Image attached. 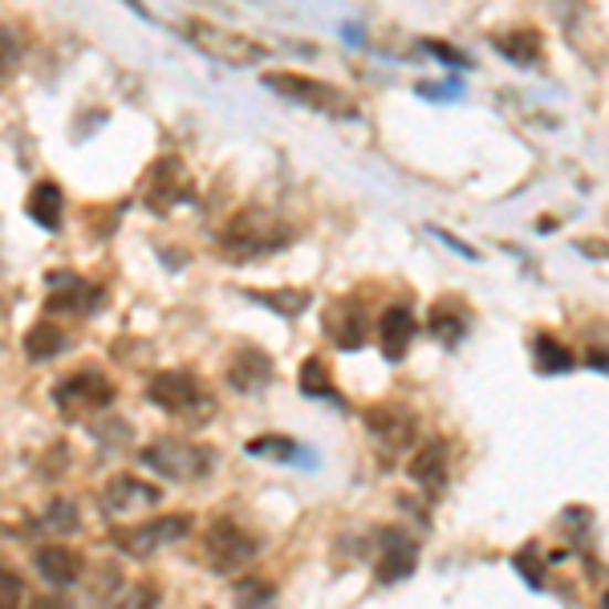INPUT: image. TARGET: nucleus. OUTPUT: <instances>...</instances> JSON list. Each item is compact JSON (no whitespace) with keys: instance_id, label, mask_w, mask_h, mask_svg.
<instances>
[{"instance_id":"nucleus-21","label":"nucleus","mask_w":609,"mask_h":609,"mask_svg":"<svg viewBox=\"0 0 609 609\" xmlns=\"http://www.w3.org/2000/svg\"><path fill=\"white\" fill-rule=\"evenodd\" d=\"M65 346H70V329H65L62 322H53V317L38 322L25 334V358L29 361H50V358H57Z\"/></svg>"},{"instance_id":"nucleus-5","label":"nucleus","mask_w":609,"mask_h":609,"mask_svg":"<svg viewBox=\"0 0 609 609\" xmlns=\"http://www.w3.org/2000/svg\"><path fill=\"white\" fill-rule=\"evenodd\" d=\"M261 553V540L252 533H244L232 516H220V521L208 524V533H203V560L212 565L216 573H240L249 565L252 557Z\"/></svg>"},{"instance_id":"nucleus-30","label":"nucleus","mask_w":609,"mask_h":609,"mask_svg":"<svg viewBox=\"0 0 609 609\" xmlns=\"http://www.w3.org/2000/svg\"><path fill=\"white\" fill-rule=\"evenodd\" d=\"M41 524L53 528V533H74L77 528V508L74 504H65V500H57V504H50V512L41 516Z\"/></svg>"},{"instance_id":"nucleus-15","label":"nucleus","mask_w":609,"mask_h":609,"mask_svg":"<svg viewBox=\"0 0 609 609\" xmlns=\"http://www.w3.org/2000/svg\"><path fill=\"white\" fill-rule=\"evenodd\" d=\"M273 358L264 354L261 346H240L232 358H228V386L240 390V395H256L264 386L273 382Z\"/></svg>"},{"instance_id":"nucleus-28","label":"nucleus","mask_w":609,"mask_h":609,"mask_svg":"<svg viewBox=\"0 0 609 609\" xmlns=\"http://www.w3.org/2000/svg\"><path fill=\"white\" fill-rule=\"evenodd\" d=\"M276 597V585L269 577H256V573H244L237 577V601L240 606H269Z\"/></svg>"},{"instance_id":"nucleus-14","label":"nucleus","mask_w":609,"mask_h":609,"mask_svg":"<svg viewBox=\"0 0 609 609\" xmlns=\"http://www.w3.org/2000/svg\"><path fill=\"white\" fill-rule=\"evenodd\" d=\"M407 475H411L414 484L423 487L427 496H439V492L448 487V475H451L448 439H427L423 448L411 455V463H407Z\"/></svg>"},{"instance_id":"nucleus-6","label":"nucleus","mask_w":609,"mask_h":609,"mask_svg":"<svg viewBox=\"0 0 609 609\" xmlns=\"http://www.w3.org/2000/svg\"><path fill=\"white\" fill-rule=\"evenodd\" d=\"M147 398L167 414H187V411H199V419L208 423L216 414V398L203 395L199 382L191 374L183 370H167V374H155L147 382Z\"/></svg>"},{"instance_id":"nucleus-11","label":"nucleus","mask_w":609,"mask_h":609,"mask_svg":"<svg viewBox=\"0 0 609 609\" xmlns=\"http://www.w3.org/2000/svg\"><path fill=\"white\" fill-rule=\"evenodd\" d=\"M45 288H50L45 313H53V317H94L106 301V288L90 285L86 276L77 273H50Z\"/></svg>"},{"instance_id":"nucleus-22","label":"nucleus","mask_w":609,"mask_h":609,"mask_svg":"<svg viewBox=\"0 0 609 609\" xmlns=\"http://www.w3.org/2000/svg\"><path fill=\"white\" fill-rule=\"evenodd\" d=\"M492 45H496L512 65H536L540 62V33L536 29H508V33H492Z\"/></svg>"},{"instance_id":"nucleus-1","label":"nucleus","mask_w":609,"mask_h":609,"mask_svg":"<svg viewBox=\"0 0 609 609\" xmlns=\"http://www.w3.org/2000/svg\"><path fill=\"white\" fill-rule=\"evenodd\" d=\"M293 224L285 216L264 212V208H244L240 216H232V224L224 228L220 237V249H224L228 261L249 264V261H264V256H276L293 244Z\"/></svg>"},{"instance_id":"nucleus-35","label":"nucleus","mask_w":609,"mask_h":609,"mask_svg":"<svg viewBox=\"0 0 609 609\" xmlns=\"http://www.w3.org/2000/svg\"><path fill=\"white\" fill-rule=\"evenodd\" d=\"M589 366L601 374V370H606V354H601V349H594V354H589Z\"/></svg>"},{"instance_id":"nucleus-17","label":"nucleus","mask_w":609,"mask_h":609,"mask_svg":"<svg viewBox=\"0 0 609 609\" xmlns=\"http://www.w3.org/2000/svg\"><path fill=\"white\" fill-rule=\"evenodd\" d=\"M419 334V322H414V313L407 305H390L382 309L378 317V346H382L386 361H402L411 354V342Z\"/></svg>"},{"instance_id":"nucleus-16","label":"nucleus","mask_w":609,"mask_h":609,"mask_svg":"<svg viewBox=\"0 0 609 609\" xmlns=\"http://www.w3.org/2000/svg\"><path fill=\"white\" fill-rule=\"evenodd\" d=\"M468 329H472V309L463 297H439L427 313V334L435 337L439 346L455 349L468 337Z\"/></svg>"},{"instance_id":"nucleus-23","label":"nucleus","mask_w":609,"mask_h":609,"mask_svg":"<svg viewBox=\"0 0 609 609\" xmlns=\"http://www.w3.org/2000/svg\"><path fill=\"white\" fill-rule=\"evenodd\" d=\"M533 370L540 378H557V374L573 370V354L569 346H560L553 334H536L533 337Z\"/></svg>"},{"instance_id":"nucleus-9","label":"nucleus","mask_w":609,"mask_h":609,"mask_svg":"<svg viewBox=\"0 0 609 609\" xmlns=\"http://www.w3.org/2000/svg\"><path fill=\"white\" fill-rule=\"evenodd\" d=\"M366 431L374 435V443L386 451V455H402L419 443V419H414L411 407L402 402H382V407H370L366 411Z\"/></svg>"},{"instance_id":"nucleus-26","label":"nucleus","mask_w":609,"mask_h":609,"mask_svg":"<svg viewBox=\"0 0 609 609\" xmlns=\"http://www.w3.org/2000/svg\"><path fill=\"white\" fill-rule=\"evenodd\" d=\"M249 455H264V460H276V463H297L301 443L288 435H256L249 439Z\"/></svg>"},{"instance_id":"nucleus-25","label":"nucleus","mask_w":609,"mask_h":609,"mask_svg":"<svg viewBox=\"0 0 609 609\" xmlns=\"http://www.w3.org/2000/svg\"><path fill=\"white\" fill-rule=\"evenodd\" d=\"M256 305H269L273 313L281 317H301V313L309 309L313 293L309 288H269V293H249Z\"/></svg>"},{"instance_id":"nucleus-36","label":"nucleus","mask_w":609,"mask_h":609,"mask_svg":"<svg viewBox=\"0 0 609 609\" xmlns=\"http://www.w3.org/2000/svg\"><path fill=\"white\" fill-rule=\"evenodd\" d=\"M0 269H4V256H0Z\"/></svg>"},{"instance_id":"nucleus-2","label":"nucleus","mask_w":609,"mask_h":609,"mask_svg":"<svg viewBox=\"0 0 609 609\" xmlns=\"http://www.w3.org/2000/svg\"><path fill=\"white\" fill-rule=\"evenodd\" d=\"M196 199V179L187 171V162L179 155H159L150 162L147 175H143V187H138V203L155 216H167L175 208H183Z\"/></svg>"},{"instance_id":"nucleus-12","label":"nucleus","mask_w":609,"mask_h":609,"mask_svg":"<svg viewBox=\"0 0 609 609\" xmlns=\"http://www.w3.org/2000/svg\"><path fill=\"white\" fill-rule=\"evenodd\" d=\"M378 548H374V573L382 585H398L407 581L414 569H419V540H411L398 528H378Z\"/></svg>"},{"instance_id":"nucleus-27","label":"nucleus","mask_w":609,"mask_h":609,"mask_svg":"<svg viewBox=\"0 0 609 609\" xmlns=\"http://www.w3.org/2000/svg\"><path fill=\"white\" fill-rule=\"evenodd\" d=\"M512 565H516V573H521L524 581H528V589H545L548 557L540 553V545H524L521 553L512 557Z\"/></svg>"},{"instance_id":"nucleus-32","label":"nucleus","mask_w":609,"mask_h":609,"mask_svg":"<svg viewBox=\"0 0 609 609\" xmlns=\"http://www.w3.org/2000/svg\"><path fill=\"white\" fill-rule=\"evenodd\" d=\"M102 577L94 585H90V597L94 601H102V597H114L118 594V585H123V577H118V565H106V569H98Z\"/></svg>"},{"instance_id":"nucleus-19","label":"nucleus","mask_w":609,"mask_h":609,"mask_svg":"<svg viewBox=\"0 0 609 609\" xmlns=\"http://www.w3.org/2000/svg\"><path fill=\"white\" fill-rule=\"evenodd\" d=\"M191 38H196L208 53H216V57H224V62H232V65H252L264 57L261 45H252V41H244V38H232V33H220V29H212V25L191 29Z\"/></svg>"},{"instance_id":"nucleus-4","label":"nucleus","mask_w":609,"mask_h":609,"mask_svg":"<svg viewBox=\"0 0 609 609\" xmlns=\"http://www.w3.org/2000/svg\"><path fill=\"white\" fill-rule=\"evenodd\" d=\"M53 402L65 419H86V414H106L114 402V382L102 370H74L53 386Z\"/></svg>"},{"instance_id":"nucleus-10","label":"nucleus","mask_w":609,"mask_h":609,"mask_svg":"<svg viewBox=\"0 0 609 609\" xmlns=\"http://www.w3.org/2000/svg\"><path fill=\"white\" fill-rule=\"evenodd\" d=\"M264 86L276 90V94H285V98H293V102H305L309 111L354 114V102H349L337 86L317 82V77H301V74H285V70H273V74H264Z\"/></svg>"},{"instance_id":"nucleus-7","label":"nucleus","mask_w":609,"mask_h":609,"mask_svg":"<svg viewBox=\"0 0 609 609\" xmlns=\"http://www.w3.org/2000/svg\"><path fill=\"white\" fill-rule=\"evenodd\" d=\"M191 533V516H155L147 524H135V528H114L111 540L118 545V553L135 560H147L150 553H159L162 545H175Z\"/></svg>"},{"instance_id":"nucleus-20","label":"nucleus","mask_w":609,"mask_h":609,"mask_svg":"<svg viewBox=\"0 0 609 609\" xmlns=\"http://www.w3.org/2000/svg\"><path fill=\"white\" fill-rule=\"evenodd\" d=\"M25 212H29V220L38 228H45V232H62V216H65L62 187L53 183V179H41V183L29 191Z\"/></svg>"},{"instance_id":"nucleus-33","label":"nucleus","mask_w":609,"mask_h":609,"mask_svg":"<svg viewBox=\"0 0 609 609\" xmlns=\"http://www.w3.org/2000/svg\"><path fill=\"white\" fill-rule=\"evenodd\" d=\"M13 65H17V38L4 25H0V77L9 74Z\"/></svg>"},{"instance_id":"nucleus-13","label":"nucleus","mask_w":609,"mask_h":609,"mask_svg":"<svg viewBox=\"0 0 609 609\" xmlns=\"http://www.w3.org/2000/svg\"><path fill=\"white\" fill-rule=\"evenodd\" d=\"M162 500V492L138 475H114L111 484L102 487V512L106 516H130L138 508H155Z\"/></svg>"},{"instance_id":"nucleus-31","label":"nucleus","mask_w":609,"mask_h":609,"mask_svg":"<svg viewBox=\"0 0 609 609\" xmlns=\"http://www.w3.org/2000/svg\"><path fill=\"white\" fill-rule=\"evenodd\" d=\"M21 597H25V581H21L17 573L0 569V609H4V606H17Z\"/></svg>"},{"instance_id":"nucleus-8","label":"nucleus","mask_w":609,"mask_h":609,"mask_svg":"<svg viewBox=\"0 0 609 609\" xmlns=\"http://www.w3.org/2000/svg\"><path fill=\"white\" fill-rule=\"evenodd\" d=\"M322 329L325 337L334 342L337 349H354L366 346V334H370V313H366V297L361 293H346V297H334L325 305V317H322Z\"/></svg>"},{"instance_id":"nucleus-18","label":"nucleus","mask_w":609,"mask_h":609,"mask_svg":"<svg viewBox=\"0 0 609 609\" xmlns=\"http://www.w3.org/2000/svg\"><path fill=\"white\" fill-rule=\"evenodd\" d=\"M33 565H38V573L53 589H65V585L82 581V557H77L74 548L57 545V540H53V545H41L38 553H33Z\"/></svg>"},{"instance_id":"nucleus-3","label":"nucleus","mask_w":609,"mask_h":609,"mask_svg":"<svg viewBox=\"0 0 609 609\" xmlns=\"http://www.w3.org/2000/svg\"><path fill=\"white\" fill-rule=\"evenodd\" d=\"M138 463L150 472L167 475V480H208V472L216 468L212 448H199V443H183V439H159L150 448L138 451Z\"/></svg>"},{"instance_id":"nucleus-24","label":"nucleus","mask_w":609,"mask_h":609,"mask_svg":"<svg viewBox=\"0 0 609 609\" xmlns=\"http://www.w3.org/2000/svg\"><path fill=\"white\" fill-rule=\"evenodd\" d=\"M297 390L305 398H325V402H337V407H346V398L337 395L334 378H329V370H325L322 358H305L297 370Z\"/></svg>"},{"instance_id":"nucleus-29","label":"nucleus","mask_w":609,"mask_h":609,"mask_svg":"<svg viewBox=\"0 0 609 609\" xmlns=\"http://www.w3.org/2000/svg\"><path fill=\"white\" fill-rule=\"evenodd\" d=\"M560 528L569 533L573 548H585L589 545V536H594V516H589V508H569L560 516Z\"/></svg>"},{"instance_id":"nucleus-34","label":"nucleus","mask_w":609,"mask_h":609,"mask_svg":"<svg viewBox=\"0 0 609 609\" xmlns=\"http://www.w3.org/2000/svg\"><path fill=\"white\" fill-rule=\"evenodd\" d=\"M423 50L435 53L439 62H448V65H468V57H463L460 50H451L448 41H423Z\"/></svg>"}]
</instances>
